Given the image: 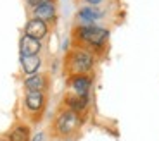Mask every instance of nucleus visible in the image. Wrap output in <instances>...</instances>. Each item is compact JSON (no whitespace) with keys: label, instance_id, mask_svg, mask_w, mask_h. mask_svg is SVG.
<instances>
[{"label":"nucleus","instance_id":"1","mask_svg":"<svg viewBox=\"0 0 159 141\" xmlns=\"http://www.w3.org/2000/svg\"><path fill=\"white\" fill-rule=\"evenodd\" d=\"M73 38L81 45L80 48H87L90 52L102 50L109 40V29L107 28L95 26V24H90V26H81L80 24L73 31Z\"/></svg>","mask_w":159,"mask_h":141},{"label":"nucleus","instance_id":"2","mask_svg":"<svg viewBox=\"0 0 159 141\" xmlns=\"http://www.w3.org/2000/svg\"><path fill=\"white\" fill-rule=\"evenodd\" d=\"M81 124H83L81 114L64 107L52 122V134L57 138H71L75 133L80 131Z\"/></svg>","mask_w":159,"mask_h":141},{"label":"nucleus","instance_id":"3","mask_svg":"<svg viewBox=\"0 0 159 141\" xmlns=\"http://www.w3.org/2000/svg\"><path fill=\"white\" fill-rule=\"evenodd\" d=\"M66 72L69 76L90 74L95 67V55L87 48H73L66 57Z\"/></svg>","mask_w":159,"mask_h":141},{"label":"nucleus","instance_id":"4","mask_svg":"<svg viewBox=\"0 0 159 141\" xmlns=\"http://www.w3.org/2000/svg\"><path fill=\"white\" fill-rule=\"evenodd\" d=\"M45 102H47V96H45L43 91H26L24 95V109L28 114L33 115H38L43 112L45 109Z\"/></svg>","mask_w":159,"mask_h":141},{"label":"nucleus","instance_id":"5","mask_svg":"<svg viewBox=\"0 0 159 141\" xmlns=\"http://www.w3.org/2000/svg\"><path fill=\"white\" fill-rule=\"evenodd\" d=\"M48 31H50L48 24L42 19H36V17L30 19L28 23H26V26H24V35L31 36V38H35V40H40V41L48 35Z\"/></svg>","mask_w":159,"mask_h":141},{"label":"nucleus","instance_id":"6","mask_svg":"<svg viewBox=\"0 0 159 141\" xmlns=\"http://www.w3.org/2000/svg\"><path fill=\"white\" fill-rule=\"evenodd\" d=\"M102 16H104V12L99 7H95V5H87V7H81L78 11L76 19L80 21L81 26H90V24L97 23Z\"/></svg>","mask_w":159,"mask_h":141},{"label":"nucleus","instance_id":"7","mask_svg":"<svg viewBox=\"0 0 159 141\" xmlns=\"http://www.w3.org/2000/svg\"><path fill=\"white\" fill-rule=\"evenodd\" d=\"M69 86H71V90L75 95H90L92 78L88 74L69 76Z\"/></svg>","mask_w":159,"mask_h":141},{"label":"nucleus","instance_id":"8","mask_svg":"<svg viewBox=\"0 0 159 141\" xmlns=\"http://www.w3.org/2000/svg\"><path fill=\"white\" fill-rule=\"evenodd\" d=\"M90 103V95H68V96L64 98V107L69 110H75L78 114L85 112Z\"/></svg>","mask_w":159,"mask_h":141},{"label":"nucleus","instance_id":"9","mask_svg":"<svg viewBox=\"0 0 159 141\" xmlns=\"http://www.w3.org/2000/svg\"><path fill=\"white\" fill-rule=\"evenodd\" d=\"M23 86L26 91H43L48 86V79L45 74H33V76H26V79L23 81Z\"/></svg>","mask_w":159,"mask_h":141},{"label":"nucleus","instance_id":"10","mask_svg":"<svg viewBox=\"0 0 159 141\" xmlns=\"http://www.w3.org/2000/svg\"><path fill=\"white\" fill-rule=\"evenodd\" d=\"M42 52V41L40 40H35L31 36L23 35L19 40V53L21 55H38Z\"/></svg>","mask_w":159,"mask_h":141},{"label":"nucleus","instance_id":"11","mask_svg":"<svg viewBox=\"0 0 159 141\" xmlns=\"http://www.w3.org/2000/svg\"><path fill=\"white\" fill-rule=\"evenodd\" d=\"M33 16L36 17V19H42L45 21V23H54L57 17V9H56V4L54 2H48V4L45 5H40V7L33 9Z\"/></svg>","mask_w":159,"mask_h":141},{"label":"nucleus","instance_id":"12","mask_svg":"<svg viewBox=\"0 0 159 141\" xmlns=\"http://www.w3.org/2000/svg\"><path fill=\"white\" fill-rule=\"evenodd\" d=\"M5 139L7 141H31V129L26 124H17L7 133Z\"/></svg>","mask_w":159,"mask_h":141},{"label":"nucleus","instance_id":"13","mask_svg":"<svg viewBox=\"0 0 159 141\" xmlns=\"http://www.w3.org/2000/svg\"><path fill=\"white\" fill-rule=\"evenodd\" d=\"M40 66H42V59L40 55H21V67H23L24 74L26 76H33L38 72Z\"/></svg>","mask_w":159,"mask_h":141},{"label":"nucleus","instance_id":"14","mask_svg":"<svg viewBox=\"0 0 159 141\" xmlns=\"http://www.w3.org/2000/svg\"><path fill=\"white\" fill-rule=\"evenodd\" d=\"M48 2H54V0H26V4H28L30 9H36V7H40V5L48 4Z\"/></svg>","mask_w":159,"mask_h":141},{"label":"nucleus","instance_id":"15","mask_svg":"<svg viewBox=\"0 0 159 141\" xmlns=\"http://www.w3.org/2000/svg\"><path fill=\"white\" fill-rule=\"evenodd\" d=\"M43 138H45V134H43V133H36L35 136L31 138V141H43Z\"/></svg>","mask_w":159,"mask_h":141},{"label":"nucleus","instance_id":"16","mask_svg":"<svg viewBox=\"0 0 159 141\" xmlns=\"http://www.w3.org/2000/svg\"><path fill=\"white\" fill-rule=\"evenodd\" d=\"M85 2H87L88 5H95V7H97L99 4H102L104 0H85Z\"/></svg>","mask_w":159,"mask_h":141},{"label":"nucleus","instance_id":"17","mask_svg":"<svg viewBox=\"0 0 159 141\" xmlns=\"http://www.w3.org/2000/svg\"><path fill=\"white\" fill-rule=\"evenodd\" d=\"M0 141H7V139H0Z\"/></svg>","mask_w":159,"mask_h":141}]
</instances>
